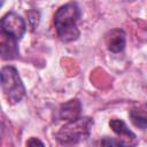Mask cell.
Returning <instances> with one entry per match:
<instances>
[{
  "instance_id": "8992f818",
  "label": "cell",
  "mask_w": 147,
  "mask_h": 147,
  "mask_svg": "<svg viewBox=\"0 0 147 147\" xmlns=\"http://www.w3.org/2000/svg\"><path fill=\"white\" fill-rule=\"evenodd\" d=\"M0 53L3 60H13L18 55L17 40L0 32Z\"/></svg>"
},
{
  "instance_id": "ba28073f",
  "label": "cell",
  "mask_w": 147,
  "mask_h": 147,
  "mask_svg": "<svg viewBox=\"0 0 147 147\" xmlns=\"http://www.w3.org/2000/svg\"><path fill=\"white\" fill-rule=\"evenodd\" d=\"M109 126L111 127V130L118 137H121V139H123V140L132 144L133 146L136 145V134L126 126V124L122 119H117V118L110 119Z\"/></svg>"
},
{
  "instance_id": "9c48e42d",
  "label": "cell",
  "mask_w": 147,
  "mask_h": 147,
  "mask_svg": "<svg viewBox=\"0 0 147 147\" xmlns=\"http://www.w3.org/2000/svg\"><path fill=\"white\" fill-rule=\"evenodd\" d=\"M130 119L133 123V125L139 127L140 130L147 129V115L144 111L139 109H132L130 111Z\"/></svg>"
},
{
  "instance_id": "277c9868",
  "label": "cell",
  "mask_w": 147,
  "mask_h": 147,
  "mask_svg": "<svg viewBox=\"0 0 147 147\" xmlns=\"http://www.w3.org/2000/svg\"><path fill=\"white\" fill-rule=\"evenodd\" d=\"M0 26H1L2 33L13 37L17 41L22 39V37L24 36L25 30H26V25H25L24 20L18 14H16L15 11L7 13L1 18Z\"/></svg>"
},
{
  "instance_id": "7a4b0ae2",
  "label": "cell",
  "mask_w": 147,
  "mask_h": 147,
  "mask_svg": "<svg viewBox=\"0 0 147 147\" xmlns=\"http://www.w3.org/2000/svg\"><path fill=\"white\" fill-rule=\"evenodd\" d=\"M93 122L91 118L80 117L79 119L69 122L62 126L56 133V139L62 145H75L88 137Z\"/></svg>"
},
{
  "instance_id": "30bf717a",
  "label": "cell",
  "mask_w": 147,
  "mask_h": 147,
  "mask_svg": "<svg viewBox=\"0 0 147 147\" xmlns=\"http://www.w3.org/2000/svg\"><path fill=\"white\" fill-rule=\"evenodd\" d=\"M101 146L102 147H132L133 145L124 141L123 139H115V138H109L105 137L101 140Z\"/></svg>"
},
{
  "instance_id": "5b68a950",
  "label": "cell",
  "mask_w": 147,
  "mask_h": 147,
  "mask_svg": "<svg viewBox=\"0 0 147 147\" xmlns=\"http://www.w3.org/2000/svg\"><path fill=\"white\" fill-rule=\"evenodd\" d=\"M82 103L78 99H71L61 105L59 110V116L62 121L75 122L82 116Z\"/></svg>"
},
{
  "instance_id": "8fae6325",
  "label": "cell",
  "mask_w": 147,
  "mask_h": 147,
  "mask_svg": "<svg viewBox=\"0 0 147 147\" xmlns=\"http://www.w3.org/2000/svg\"><path fill=\"white\" fill-rule=\"evenodd\" d=\"M26 147H45V146L41 142V140H39L38 138L32 137L26 141Z\"/></svg>"
},
{
  "instance_id": "52a82bcc",
  "label": "cell",
  "mask_w": 147,
  "mask_h": 147,
  "mask_svg": "<svg viewBox=\"0 0 147 147\" xmlns=\"http://www.w3.org/2000/svg\"><path fill=\"white\" fill-rule=\"evenodd\" d=\"M107 48L111 53H119L125 47V33L121 29H114L106 36Z\"/></svg>"
},
{
  "instance_id": "6da1fadb",
  "label": "cell",
  "mask_w": 147,
  "mask_h": 147,
  "mask_svg": "<svg viewBox=\"0 0 147 147\" xmlns=\"http://www.w3.org/2000/svg\"><path fill=\"white\" fill-rule=\"evenodd\" d=\"M80 17V9L75 2H68L61 6L54 15V25L60 39L70 42L79 37L77 21Z\"/></svg>"
},
{
  "instance_id": "3957f363",
  "label": "cell",
  "mask_w": 147,
  "mask_h": 147,
  "mask_svg": "<svg viewBox=\"0 0 147 147\" xmlns=\"http://www.w3.org/2000/svg\"><path fill=\"white\" fill-rule=\"evenodd\" d=\"M1 88L5 98L10 103L20 102L25 95V87L14 67L6 65L1 69Z\"/></svg>"
}]
</instances>
